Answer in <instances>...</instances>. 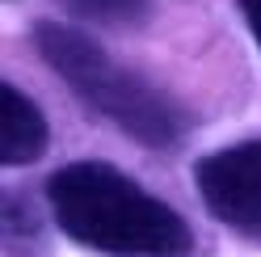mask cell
Listing matches in <instances>:
<instances>
[{"instance_id": "6da1fadb", "label": "cell", "mask_w": 261, "mask_h": 257, "mask_svg": "<svg viewBox=\"0 0 261 257\" xmlns=\"http://www.w3.org/2000/svg\"><path fill=\"white\" fill-rule=\"evenodd\" d=\"M46 207L72 245L101 257H190L194 228L110 160H72L46 177Z\"/></svg>"}, {"instance_id": "7a4b0ae2", "label": "cell", "mask_w": 261, "mask_h": 257, "mask_svg": "<svg viewBox=\"0 0 261 257\" xmlns=\"http://www.w3.org/2000/svg\"><path fill=\"white\" fill-rule=\"evenodd\" d=\"M30 38H34L42 63L72 89V97L89 106L97 118H106L114 131H122L130 143L148 152H173L190 139L194 131L190 110L177 97H169L160 85H152L148 76L110 59L89 34L72 25L38 21Z\"/></svg>"}, {"instance_id": "3957f363", "label": "cell", "mask_w": 261, "mask_h": 257, "mask_svg": "<svg viewBox=\"0 0 261 257\" xmlns=\"http://www.w3.org/2000/svg\"><path fill=\"white\" fill-rule=\"evenodd\" d=\"M194 186L215 223L261 245V135L202 156L194 165Z\"/></svg>"}, {"instance_id": "277c9868", "label": "cell", "mask_w": 261, "mask_h": 257, "mask_svg": "<svg viewBox=\"0 0 261 257\" xmlns=\"http://www.w3.org/2000/svg\"><path fill=\"white\" fill-rule=\"evenodd\" d=\"M46 143H51V126H46L42 110L30 101V93L5 80L0 85V165L25 169L42 160Z\"/></svg>"}, {"instance_id": "5b68a950", "label": "cell", "mask_w": 261, "mask_h": 257, "mask_svg": "<svg viewBox=\"0 0 261 257\" xmlns=\"http://www.w3.org/2000/svg\"><path fill=\"white\" fill-rule=\"evenodd\" d=\"M76 25L97 30H139L152 17V0H59Z\"/></svg>"}, {"instance_id": "8992f818", "label": "cell", "mask_w": 261, "mask_h": 257, "mask_svg": "<svg viewBox=\"0 0 261 257\" xmlns=\"http://www.w3.org/2000/svg\"><path fill=\"white\" fill-rule=\"evenodd\" d=\"M236 9H240V17H244V25H249V34H253V42L261 46V0H236Z\"/></svg>"}]
</instances>
